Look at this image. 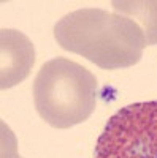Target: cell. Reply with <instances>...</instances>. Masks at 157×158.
Returning <instances> with one entry per match:
<instances>
[{
	"label": "cell",
	"instance_id": "cell-3",
	"mask_svg": "<svg viewBox=\"0 0 157 158\" xmlns=\"http://www.w3.org/2000/svg\"><path fill=\"white\" fill-rule=\"evenodd\" d=\"M94 158H157V100L129 104L111 115Z\"/></svg>",
	"mask_w": 157,
	"mask_h": 158
},
{
	"label": "cell",
	"instance_id": "cell-2",
	"mask_svg": "<svg viewBox=\"0 0 157 158\" xmlns=\"http://www.w3.org/2000/svg\"><path fill=\"white\" fill-rule=\"evenodd\" d=\"M97 77L65 57L48 60L33 81L35 109L57 130L86 122L97 104Z\"/></svg>",
	"mask_w": 157,
	"mask_h": 158
},
{
	"label": "cell",
	"instance_id": "cell-5",
	"mask_svg": "<svg viewBox=\"0 0 157 158\" xmlns=\"http://www.w3.org/2000/svg\"><path fill=\"white\" fill-rule=\"evenodd\" d=\"M113 10L135 21L145 35L146 46L157 44V0H132V2H111Z\"/></svg>",
	"mask_w": 157,
	"mask_h": 158
},
{
	"label": "cell",
	"instance_id": "cell-1",
	"mask_svg": "<svg viewBox=\"0 0 157 158\" xmlns=\"http://www.w3.org/2000/svg\"><path fill=\"white\" fill-rule=\"evenodd\" d=\"M54 36L62 49L103 70L132 67L146 48L135 21L100 8H81L65 15L54 25Z\"/></svg>",
	"mask_w": 157,
	"mask_h": 158
},
{
	"label": "cell",
	"instance_id": "cell-4",
	"mask_svg": "<svg viewBox=\"0 0 157 158\" xmlns=\"http://www.w3.org/2000/svg\"><path fill=\"white\" fill-rule=\"evenodd\" d=\"M35 63V48L29 36L19 30H0V89L21 84Z\"/></svg>",
	"mask_w": 157,
	"mask_h": 158
},
{
	"label": "cell",
	"instance_id": "cell-6",
	"mask_svg": "<svg viewBox=\"0 0 157 158\" xmlns=\"http://www.w3.org/2000/svg\"><path fill=\"white\" fill-rule=\"evenodd\" d=\"M16 146H18V141L15 135L3 122L2 123V158H22L16 152Z\"/></svg>",
	"mask_w": 157,
	"mask_h": 158
}]
</instances>
